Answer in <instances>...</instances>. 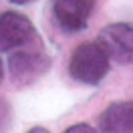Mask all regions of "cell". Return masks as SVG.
Segmentation results:
<instances>
[{
  "label": "cell",
  "instance_id": "4",
  "mask_svg": "<svg viewBox=\"0 0 133 133\" xmlns=\"http://www.w3.org/2000/svg\"><path fill=\"white\" fill-rule=\"evenodd\" d=\"M32 41H36V28L24 14L12 12V10L0 14V50L2 52L24 49Z\"/></svg>",
  "mask_w": 133,
  "mask_h": 133
},
{
  "label": "cell",
  "instance_id": "1",
  "mask_svg": "<svg viewBox=\"0 0 133 133\" xmlns=\"http://www.w3.org/2000/svg\"><path fill=\"white\" fill-rule=\"evenodd\" d=\"M109 63L111 61L99 46V42H83L71 57L69 73L83 85H99L109 73Z\"/></svg>",
  "mask_w": 133,
  "mask_h": 133
},
{
  "label": "cell",
  "instance_id": "11",
  "mask_svg": "<svg viewBox=\"0 0 133 133\" xmlns=\"http://www.w3.org/2000/svg\"><path fill=\"white\" fill-rule=\"evenodd\" d=\"M131 107H133V101H131Z\"/></svg>",
  "mask_w": 133,
  "mask_h": 133
},
{
  "label": "cell",
  "instance_id": "5",
  "mask_svg": "<svg viewBox=\"0 0 133 133\" xmlns=\"http://www.w3.org/2000/svg\"><path fill=\"white\" fill-rule=\"evenodd\" d=\"M95 4L97 0H55L52 12L58 26L65 32L75 34L87 26L95 10Z\"/></svg>",
  "mask_w": 133,
  "mask_h": 133
},
{
  "label": "cell",
  "instance_id": "7",
  "mask_svg": "<svg viewBox=\"0 0 133 133\" xmlns=\"http://www.w3.org/2000/svg\"><path fill=\"white\" fill-rule=\"evenodd\" d=\"M65 133H97V129H93L89 123H77L73 127H69Z\"/></svg>",
  "mask_w": 133,
  "mask_h": 133
},
{
  "label": "cell",
  "instance_id": "8",
  "mask_svg": "<svg viewBox=\"0 0 133 133\" xmlns=\"http://www.w3.org/2000/svg\"><path fill=\"white\" fill-rule=\"evenodd\" d=\"M26 133H50V131H46L44 127H32V129H28Z\"/></svg>",
  "mask_w": 133,
  "mask_h": 133
},
{
  "label": "cell",
  "instance_id": "3",
  "mask_svg": "<svg viewBox=\"0 0 133 133\" xmlns=\"http://www.w3.org/2000/svg\"><path fill=\"white\" fill-rule=\"evenodd\" d=\"M99 46L105 50L109 61L119 65L133 63V24L131 22H113L99 32Z\"/></svg>",
  "mask_w": 133,
  "mask_h": 133
},
{
  "label": "cell",
  "instance_id": "2",
  "mask_svg": "<svg viewBox=\"0 0 133 133\" xmlns=\"http://www.w3.org/2000/svg\"><path fill=\"white\" fill-rule=\"evenodd\" d=\"M8 69L16 87H28L50 71V58L41 50H26L24 46L10 55Z\"/></svg>",
  "mask_w": 133,
  "mask_h": 133
},
{
  "label": "cell",
  "instance_id": "9",
  "mask_svg": "<svg viewBox=\"0 0 133 133\" xmlns=\"http://www.w3.org/2000/svg\"><path fill=\"white\" fill-rule=\"evenodd\" d=\"M10 2H14V4H30L34 0H10Z\"/></svg>",
  "mask_w": 133,
  "mask_h": 133
},
{
  "label": "cell",
  "instance_id": "10",
  "mask_svg": "<svg viewBox=\"0 0 133 133\" xmlns=\"http://www.w3.org/2000/svg\"><path fill=\"white\" fill-rule=\"evenodd\" d=\"M2 79H4V65H2V58H0V83H2Z\"/></svg>",
  "mask_w": 133,
  "mask_h": 133
},
{
  "label": "cell",
  "instance_id": "6",
  "mask_svg": "<svg viewBox=\"0 0 133 133\" xmlns=\"http://www.w3.org/2000/svg\"><path fill=\"white\" fill-rule=\"evenodd\" d=\"M99 133H133L131 103H111L99 117Z\"/></svg>",
  "mask_w": 133,
  "mask_h": 133
}]
</instances>
